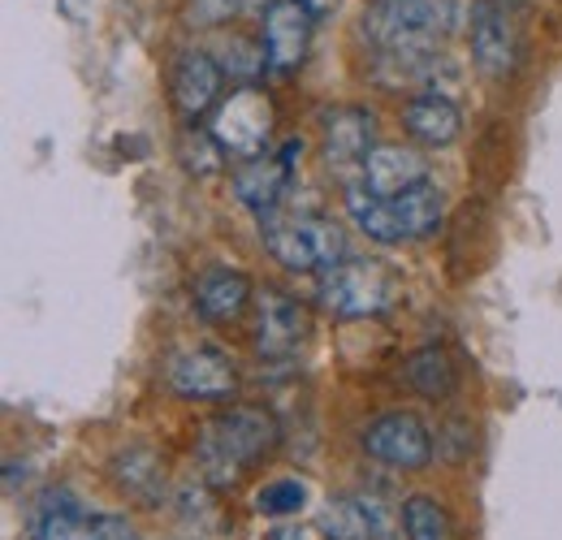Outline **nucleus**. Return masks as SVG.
<instances>
[{
    "label": "nucleus",
    "mask_w": 562,
    "mask_h": 540,
    "mask_svg": "<svg viewBox=\"0 0 562 540\" xmlns=\"http://www.w3.org/2000/svg\"><path fill=\"white\" fill-rule=\"evenodd\" d=\"M403 126H407V135L416 138V143L446 147V143H454L459 131H463V113H459V104H454L450 95L424 91V95H412V100H407Z\"/></svg>",
    "instance_id": "f3484780"
},
{
    "label": "nucleus",
    "mask_w": 562,
    "mask_h": 540,
    "mask_svg": "<svg viewBox=\"0 0 562 540\" xmlns=\"http://www.w3.org/2000/svg\"><path fill=\"white\" fill-rule=\"evenodd\" d=\"M169 381L182 398H200V403H221V398H234L238 390V368L229 355H221L216 346H195L187 355L173 359L169 368Z\"/></svg>",
    "instance_id": "6e6552de"
},
{
    "label": "nucleus",
    "mask_w": 562,
    "mask_h": 540,
    "mask_svg": "<svg viewBox=\"0 0 562 540\" xmlns=\"http://www.w3.org/2000/svg\"><path fill=\"white\" fill-rule=\"evenodd\" d=\"M221 78H225V69L216 66L209 53H182L178 57V66H173V104H178V113L187 122L204 117L216 104Z\"/></svg>",
    "instance_id": "ddd939ff"
},
{
    "label": "nucleus",
    "mask_w": 562,
    "mask_h": 540,
    "mask_svg": "<svg viewBox=\"0 0 562 540\" xmlns=\"http://www.w3.org/2000/svg\"><path fill=\"white\" fill-rule=\"evenodd\" d=\"M31 540H139L117 515H87L70 488H48L31 510Z\"/></svg>",
    "instance_id": "20e7f679"
},
{
    "label": "nucleus",
    "mask_w": 562,
    "mask_h": 540,
    "mask_svg": "<svg viewBox=\"0 0 562 540\" xmlns=\"http://www.w3.org/2000/svg\"><path fill=\"white\" fill-rule=\"evenodd\" d=\"M221 156H225V147L212 138V131L187 126V135H182V165H187L195 178H212V173L221 169Z\"/></svg>",
    "instance_id": "5701e85b"
},
{
    "label": "nucleus",
    "mask_w": 562,
    "mask_h": 540,
    "mask_svg": "<svg viewBox=\"0 0 562 540\" xmlns=\"http://www.w3.org/2000/svg\"><path fill=\"white\" fill-rule=\"evenodd\" d=\"M403 299V277L385 260H342L338 269L321 272V303L334 316L363 320L385 316Z\"/></svg>",
    "instance_id": "7ed1b4c3"
},
{
    "label": "nucleus",
    "mask_w": 562,
    "mask_h": 540,
    "mask_svg": "<svg viewBox=\"0 0 562 540\" xmlns=\"http://www.w3.org/2000/svg\"><path fill=\"white\" fill-rule=\"evenodd\" d=\"M260 234L290 272H329L347 260V234L321 212H269L260 216Z\"/></svg>",
    "instance_id": "f03ea898"
},
{
    "label": "nucleus",
    "mask_w": 562,
    "mask_h": 540,
    "mask_svg": "<svg viewBox=\"0 0 562 540\" xmlns=\"http://www.w3.org/2000/svg\"><path fill=\"white\" fill-rule=\"evenodd\" d=\"M359 173H363V187H368L372 195H381V200H398V195H407L412 187L428 182V165H424V156L420 151H412V147H398V143H381V147H372Z\"/></svg>",
    "instance_id": "9d476101"
},
{
    "label": "nucleus",
    "mask_w": 562,
    "mask_h": 540,
    "mask_svg": "<svg viewBox=\"0 0 562 540\" xmlns=\"http://www.w3.org/2000/svg\"><path fill=\"white\" fill-rule=\"evenodd\" d=\"M251 303V281L238 269H204L195 281V312L212 320V325H225V320H238Z\"/></svg>",
    "instance_id": "dca6fc26"
},
{
    "label": "nucleus",
    "mask_w": 562,
    "mask_h": 540,
    "mask_svg": "<svg viewBox=\"0 0 562 540\" xmlns=\"http://www.w3.org/2000/svg\"><path fill=\"white\" fill-rule=\"evenodd\" d=\"M394 207H398V216H403L407 238H428V234H437V229H441V216H446V200H441V191H437L432 182L412 187L407 195L394 200Z\"/></svg>",
    "instance_id": "aec40b11"
},
{
    "label": "nucleus",
    "mask_w": 562,
    "mask_h": 540,
    "mask_svg": "<svg viewBox=\"0 0 562 540\" xmlns=\"http://www.w3.org/2000/svg\"><path fill=\"white\" fill-rule=\"evenodd\" d=\"M113 480L122 493H131L139 502H156L165 493V463L151 450H126L113 459Z\"/></svg>",
    "instance_id": "6ab92c4d"
},
{
    "label": "nucleus",
    "mask_w": 562,
    "mask_h": 540,
    "mask_svg": "<svg viewBox=\"0 0 562 540\" xmlns=\"http://www.w3.org/2000/svg\"><path fill=\"white\" fill-rule=\"evenodd\" d=\"M307 502V488L299 480H269L260 493H256V510L269 515V519H281V515H299Z\"/></svg>",
    "instance_id": "b1692460"
},
{
    "label": "nucleus",
    "mask_w": 562,
    "mask_h": 540,
    "mask_svg": "<svg viewBox=\"0 0 562 540\" xmlns=\"http://www.w3.org/2000/svg\"><path fill=\"white\" fill-rule=\"evenodd\" d=\"M209 131L229 156L260 160L269 147V135H273V104L260 87H238V91H229L225 104H216Z\"/></svg>",
    "instance_id": "39448f33"
},
{
    "label": "nucleus",
    "mask_w": 562,
    "mask_h": 540,
    "mask_svg": "<svg viewBox=\"0 0 562 540\" xmlns=\"http://www.w3.org/2000/svg\"><path fill=\"white\" fill-rule=\"evenodd\" d=\"M376 138V117L368 113V109H334L329 117H325V160H329V169H338V173H347V169H363V160H368V151L376 147L372 143Z\"/></svg>",
    "instance_id": "f8f14e48"
},
{
    "label": "nucleus",
    "mask_w": 562,
    "mask_h": 540,
    "mask_svg": "<svg viewBox=\"0 0 562 540\" xmlns=\"http://www.w3.org/2000/svg\"><path fill=\"white\" fill-rule=\"evenodd\" d=\"M363 450L385 463V468H403V472H420L432 459V432L420 415L412 410H390L381 419L368 424L363 432Z\"/></svg>",
    "instance_id": "423d86ee"
},
{
    "label": "nucleus",
    "mask_w": 562,
    "mask_h": 540,
    "mask_svg": "<svg viewBox=\"0 0 562 540\" xmlns=\"http://www.w3.org/2000/svg\"><path fill=\"white\" fill-rule=\"evenodd\" d=\"M312 26H316V18L299 0H273L265 9V40H260L269 66L281 69V74L303 66L307 44H312Z\"/></svg>",
    "instance_id": "1a4fd4ad"
},
{
    "label": "nucleus",
    "mask_w": 562,
    "mask_h": 540,
    "mask_svg": "<svg viewBox=\"0 0 562 540\" xmlns=\"http://www.w3.org/2000/svg\"><path fill=\"white\" fill-rule=\"evenodd\" d=\"M398 519H403L407 540H454V524H450V515L437 497H424V493L407 497Z\"/></svg>",
    "instance_id": "4be33fe9"
},
{
    "label": "nucleus",
    "mask_w": 562,
    "mask_h": 540,
    "mask_svg": "<svg viewBox=\"0 0 562 540\" xmlns=\"http://www.w3.org/2000/svg\"><path fill=\"white\" fill-rule=\"evenodd\" d=\"M269 66V57H265V44H247V40H229V48H225V61L221 69L229 74V78H238L243 87H251V78L260 74V69Z\"/></svg>",
    "instance_id": "393cba45"
},
{
    "label": "nucleus",
    "mask_w": 562,
    "mask_h": 540,
    "mask_svg": "<svg viewBox=\"0 0 562 540\" xmlns=\"http://www.w3.org/2000/svg\"><path fill=\"white\" fill-rule=\"evenodd\" d=\"M299 4H303L312 18H321V13H329V9H334V0H299Z\"/></svg>",
    "instance_id": "bb28decb"
},
{
    "label": "nucleus",
    "mask_w": 562,
    "mask_h": 540,
    "mask_svg": "<svg viewBox=\"0 0 562 540\" xmlns=\"http://www.w3.org/2000/svg\"><path fill=\"white\" fill-rule=\"evenodd\" d=\"M321 532L329 540H385L394 532V515L381 497H334L321 510Z\"/></svg>",
    "instance_id": "9b49d317"
},
{
    "label": "nucleus",
    "mask_w": 562,
    "mask_h": 540,
    "mask_svg": "<svg viewBox=\"0 0 562 540\" xmlns=\"http://www.w3.org/2000/svg\"><path fill=\"white\" fill-rule=\"evenodd\" d=\"M472 57L490 78H506L515 69V31L506 13L490 0L472 9Z\"/></svg>",
    "instance_id": "4468645a"
},
{
    "label": "nucleus",
    "mask_w": 562,
    "mask_h": 540,
    "mask_svg": "<svg viewBox=\"0 0 562 540\" xmlns=\"http://www.w3.org/2000/svg\"><path fill=\"white\" fill-rule=\"evenodd\" d=\"M307 341V312L285 290L265 285L256 294V355L260 359H290Z\"/></svg>",
    "instance_id": "0eeeda50"
},
{
    "label": "nucleus",
    "mask_w": 562,
    "mask_h": 540,
    "mask_svg": "<svg viewBox=\"0 0 562 540\" xmlns=\"http://www.w3.org/2000/svg\"><path fill=\"white\" fill-rule=\"evenodd\" d=\"M278 419L265 406H229L212 419L195 446L209 484H238V475L278 450Z\"/></svg>",
    "instance_id": "f257e3e1"
},
{
    "label": "nucleus",
    "mask_w": 562,
    "mask_h": 540,
    "mask_svg": "<svg viewBox=\"0 0 562 540\" xmlns=\"http://www.w3.org/2000/svg\"><path fill=\"white\" fill-rule=\"evenodd\" d=\"M238 9H247V0H195V4H191V18H195L200 26H216V22H225L229 13H238Z\"/></svg>",
    "instance_id": "a878e982"
},
{
    "label": "nucleus",
    "mask_w": 562,
    "mask_h": 540,
    "mask_svg": "<svg viewBox=\"0 0 562 540\" xmlns=\"http://www.w3.org/2000/svg\"><path fill=\"white\" fill-rule=\"evenodd\" d=\"M294 182V169L281 160V156H260V160H247L238 173H234V195L243 207L269 216V212H281V200Z\"/></svg>",
    "instance_id": "2eb2a0df"
},
{
    "label": "nucleus",
    "mask_w": 562,
    "mask_h": 540,
    "mask_svg": "<svg viewBox=\"0 0 562 540\" xmlns=\"http://www.w3.org/2000/svg\"><path fill=\"white\" fill-rule=\"evenodd\" d=\"M407 381L424 398H446V394H454V363L446 350L424 346L407 359Z\"/></svg>",
    "instance_id": "412c9836"
},
{
    "label": "nucleus",
    "mask_w": 562,
    "mask_h": 540,
    "mask_svg": "<svg viewBox=\"0 0 562 540\" xmlns=\"http://www.w3.org/2000/svg\"><path fill=\"white\" fill-rule=\"evenodd\" d=\"M347 212H351L355 225H359L372 243H381V247L407 243V229H403V216H398L394 200H381V195H372L368 187H347Z\"/></svg>",
    "instance_id": "a211bd4d"
}]
</instances>
